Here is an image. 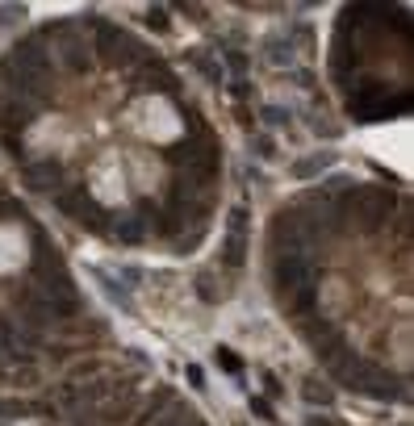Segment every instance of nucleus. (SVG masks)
Returning a JSON list of instances; mask_svg holds the SVG:
<instances>
[{"label":"nucleus","instance_id":"obj_18","mask_svg":"<svg viewBox=\"0 0 414 426\" xmlns=\"http://www.w3.org/2000/svg\"><path fill=\"white\" fill-rule=\"evenodd\" d=\"M188 63L210 80V84H226V71H222V63L210 55V50H188Z\"/></svg>","mask_w":414,"mask_h":426},{"label":"nucleus","instance_id":"obj_17","mask_svg":"<svg viewBox=\"0 0 414 426\" xmlns=\"http://www.w3.org/2000/svg\"><path fill=\"white\" fill-rule=\"evenodd\" d=\"M92 276H96L100 293H105V297H109V301H113L118 309H134V301H130V289H122V284H118V280H113V276H109L105 268H92Z\"/></svg>","mask_w":414,"mask_h":426},{"label":"nucleus","instance_id":"obj_19","mask_svg":"<svg viewBox=\"0 0 414 426\" xmlns=\"http://www.w3.org/2000/svg\"><path fill=\"white\" fill-rule=\"evenodd\" d=\"M113 234H118V243H122V247H134V243H142V238H146V226L134 218V213H122V218L113 222Z\"/></svg>","mask_w":414,"mask_h":426},{"label":"nucleus","instance_id":"obj_4","mask_svg":"<svg viewBox=\"0 0 414 426\" xmlns=\"http://www.w3.org/2000/svg\"><path fill=\"white\" fill-rule=\"evenodd\" d=\"M168 159H172L176 168H188V176H201V180H214V176L222 172V159H218L210 134H188V138L172 142V146H168Z\"/></svg>","mask_w":414,"mask_h":426},{"label":"nucleus","instance_id":"obj_42","mask_svg":"<svg viewBox=\"0 0 414 426\" xmlns=\"http://www.w3.org/2000/svg\"><path fill=\"white\" fill-rule=\"evenodd\" d=\"M305 426H331V422H323V418H309V422H305Z\"/></svg>","mask_w":414,"mask_h":426},{"label":"nucleus","instance_id":"obj_34","mask_svg":"<svg viewBox=\"0 0 414 426\" xmlns=\"http://www.w3.org/2000/svg\"><path fill=\"white\" fill-rule=\"evenodd\" d=\"M34 381H38L34 363H25V368H17V372H13V385H34Z\"/></svg>","mask_w":414,"mask_h":426},{"label":"nucleus","instance_id":"obj_23","mask_svg":"<svg viewBox=\"0 0 414 426\" xmlns=\"http://www.w3.org/2000/svg\"><path fill=\"white\" fill-rule=\"evenodd\" d=\"M301 397H305L309 405H331V401H335V389H331V385H318V381H305Z\"/></svg>","mask_w":414,"mask_h":426},{"label":"nucleus","instance_id":"obj_35","mask_svg":"<svg viewBox=\"0 0 414 426\" xmlns=\"http://www.w3.org/2000/svg\"><path fill=\"white\" fill-rule=\"evenodd\" d=\"M184 377H188V385H193V389H205V372H201V363H188V368H184Z\"/></svg>","mask_w":414,"mask_h":426},{"label":"nucleus","instance_id":"obj_24","mask_svg":"<svg viewBox=\"0 0 414 426\" xmlns=\"http://www.w3.org/2000/svg\"><path fill=\"white\" fill-rule=\"evenodd\" d=\"M260 122H264V126H289V122H293V109H285V104H264Z\"/></svg>","mask_w":414,"mask_h":426},{"label":"nucleus","instance_id":"obj_27","mask_svg":"<svg viewBox=\"0 0 414 426\" xmlns=\"http://www.w3.org/2000/svg\"><path fill=\"white\" fill-rule=\"evenodd\" d=\"M197 293H201L205 301H222V293L214 289V272H201V276H197Z\"/></svg>","mask_w":414,"mask_h":426},{"label":"nucleus","instance_id":"obj_1","mask_svg":"<svg viewBox=\"0 0 414 426\" xmlns=\"http://www.w3.org/2000/svg\"><path fill=\"white\" fill-rule=\"evenodd\" d=\"M335 213H339L343 222H351L356 230L373 234V230H381V226L389 222L393 192H389V188H377V184H351V188L343 192V201L335 205ZM343 222H339V226H343Z\"/></svg>","mask_w":414,"mask_h":426},{"label":"nucleus","instance_id":"obj_41","mask_svg":"<svg viewBox=\"0 0 414 426\" xmlns=\"http://www.w3.org/2000/svg\"><path fill=\"white\" fill-rule=\"evenodd\" d=\"M264 389H268V393H272V397H276V393H281V385H276V377H272V372H264Z\"/></svg>","mask_w":414,"mask_h":426},{"label":"nucleus","instance_id":"obj_30","mask_svg":"<svg viewBox=\"0 0 414 426\" xmlns=\"http://www.w3.org/2000/svg\"><path fill=\"white\" fill-rule=\"evenodd\" d=\"M146 25L164 34V30H168V9H160V5H155V9H146Z\"/></svg>","mask_w":414,"mask_h":426},{"label":"nucleus","instance_id":"obj_39","mask_svg":"<svg viewBox=\"0 0 414 426\" xmlns=\"http://www.w3.org/2000/svg\"><path fill=\"white\" fill-rule=\"evenodd\" d=\"M5 150L13 155V159H21L25 150H21V138H13V134H5Z\"/></svg>","mask_w":414,"mask_h":426},{"label":"nucleus","instance_id":"obj_6","mask_svg":"<svg viewBox=\"0 0 414 426\" xmlns=\"http://www.w3.org/2000/svg\"><path fill=\"white\" fill-rule=\"evenodd\" d=\"M272 284L281 297H293L305 284H318V268L309 255H276L272 259Z\"/></svg>","mask_w":414,"mask_h":426},{"label":"nucleus","instance_id":"obj_8","mask_svg":"<svg viewBox=\"0 0 414 426\" xmlns=\"http://www.w3.org/2000/svg\"><path fill=\"white\" fill-rule=\"evenodd\" d=\"M42 34L59 38V59H63V67H67V71L84 76V71L92 67V55H88V46H84V38L76 34V25H72V21H55V25H46Z\"/></svg>","mask_w":414,"mask_h":426},{"label":"nucleus","instance_id":"obj_9","mask_svg":"<svg viewBox=\"0 0 414 426\" xmlns=\"http://www.w3.org/2000/svg\"><path fill=\"white\" fill-rule=\"evenodd\" d=\"M301 335H305V343L314 347V355H318L323 363H331V359L343 351V335H339V326L331 322V317H323V313L301 317Z\"/></svg>","mask_w":414,"mask_h":426},{"label":"nucleus","instance_id":"obj_33","mask_svg":"<svg viewBox=\"0 0 414 426\" xmlns=\"http://www.w3.org/2000/svg\"><path fill=\"white\" fill-rule=\"evenodd\" d=\"M251 414L255 418H264V422H272L276 414H272V405H268V397H251Z\"/></svg>","mask_w":414,"mask_h":426},{"label":"nucleus","instance_id":"obj_32","mask_svg":"<svg viewBox=\"0 0 414 426\" xmlns=\"http://www.w3.org/2000/svg\"><path fill=\"white\" fill-rule=\"evenodd\" d=\"M218 363H222L226 372H243V359H239L235 351H226V347H218Z\"/></svg>","mask_w":414,"mask_h":426},{"label":"nucleus","instance_id":"obj_15","mask_svg":"<svg viewBox=\"0 0 414 426\" xmlns=\"http://www.w3.org/2000/svg\"><path fill=\"white\" fill-rule=\"evenodd\" d=\"M260 55H264L268 67H293L297 63V46H293V38H268Z\"/></svg>","mask_w":414,"mask_h":426},{"label":"nucleus","instance_id":"obj_28","mask_svg":"<svg viewBox=\"0 0 414 426\" xmlns=\"http://www.w3.org/2000/svg\"><path fill=\"white\" fill-rule=\"evenodd\" d=\"M118 276H122V289H138L142 284V268H134V263H122Z\"/></svg>","mask_w":414,"mask_h":426},{"label":"nucleus","instance_id":"obj_13","mask_svg":"<svg viewBox=\"0 0 414 426\" xmlns=\"http://www.w3.org/2000/svg\"><path fill=\"white\" fill-rule=\"evenodd\" d=\"M21 180L34 192H55L63 184V164H59V159H34V164L21 168Z\"/></svg>","mask_w":414,"mask_h":426},{"label":"nucleus","instance_id":"obj_12","mask_svg":"<svg viewBox=\"0 0 414 426\" xmlns=\"http://www.w3.org/2000/svg\"><path fill=\"white\" fill-rule=\"evenodd\" d=\"M34 117H38V104L0 92V134H13V138H17L25 126H34Z\"/></svg>","mask_w":414,"mask_h":426},{"label":"nucleus","instance_id":"obj_11","mask_svg":"<svg viewBox=\"0 0 414 426\" xmlns=\"http://www.w3.org/2000/svg\"><path fill=\"white\" fill-rule=\"evenodd\" d=\"M9 59L17 67H25L30 76H38V80H46L50 71H55V59H50V50H46V34H30L25 42H17L9 50Z\"/></svg>","mask_w":414,"mask_h":426},{"label":"nucleus","instance_id":"obj_5","mask_svg":"<svg viewBox=\"0 0 414 426\" xmlns=\"http://www.w3.org/2000/svg\"><path fill=\"white\" fill-rule=\"evenodd\" d=\"M343 385H347L351 393H364V397H373V401H402V397H406V389L397 385V377H389L385 368H373L369 359L360 363V368L351 372V377H347Z\"/></svg>","mask_w":414,"mask_h":426},{"label":"nucleus","instance_id":"obj_3","mask_svg":"<svg viewBox=\"0 0 414 426\" xmlns=\"http://www.w3.org/2000/svg\"><path fill=\"white\" fill-rule=\"evenodd\" d=\"M84 25H92V34H96V55L105 59L109 67H134V63H142L146 55H142V42L130 34V30H122V25H113V21H100V17H92V21H84Z\"/></svg>","mask_w":414,"mask_h":426},{"label":"nucleus","instance_id":"obj_7","mask_svg":"<svg viewBox=\"0 0 414 426\" xmlns=\"http://www.w3.org/2000/svg\"><path fill=\"white\" fill-rule=\"evenodd\" d=\"M55 205L67 213L72 222H80V226H88V230H105V226H109V213L88 197V188H84V184L59 188V192H55Z\"/></svg>","mask_w":414,"mask_h":426},{"label":"nucleus","instance_id":"obj_26","mask_svg":"<svg viewBox=\"0 0 414 426\" xmlns=\"http://www.w3.org/2000/svg\"><path fill=\"white\" fill-rule=\"evenodd\" d=\"M347 188H351V176H343V172H335V176H331V180H327L323 188H314V192H318V197L327 201L331 192H347Z\"/></svg>","mask_w":414,"mask_h":426},{"label":"nucleus","instance_id":"obj_40","mask_svg":"<svg viewBox=\"0 0 414 426\" xmlns=\"http://www.w3.org/2000/svg\"><path fill=\"white\" fill-rule=\"evenodd\" d=\"M230 92H235L239 100H247V96H251V84H247V80H235V84H230Z\"/></svg>","mask_w":414,"mask_h":426},{"label":"nucleus","instance_id":"obj_14","mask_svg":"<svg viewBox=\"0 0 414 426\" xmlns=\"http://www.w3.org/2000/svg\"><path fill=\"white\" fill-rule=\"evenodd\" d=\"M138 88L142 92H176V76L164 59H142L138 63Z\"/></svg>","mask_w":414,"mask_h":426},{"label":"nucleus","instance_id":"obj_43","mask_svg":"<svg viewBox=\"0 0 414 426\" xmlns=\"http://www.w3.org/2000/svg\"><path fill=\"white\" fill-rule=\"evenodd\" d=\"M0 359H5V351H0Z\"/></svg>","mask_w":414,"mask_h":426},{"label":"nucleus","instance_id":"obj_16","mask_svg":"<svg viewBox=\"0 0 414 426\" xmlns=\"http://www.w3.org/2000/svg\"><path fill=\"white\" fill-rule=\"evenodd\" d=\"M327 168H335V150H318V155H305L293 164V180H314L323 176Z\"/></svg>","mask_w":414,"mask_h":426},{"label":"nucleus","instance_id":"obj_38","mask_svg":"<svg viewBox=\"0 0 414 426\" xmlns=\"http://www.w3.org/2000/svg\"><path fill=\"white\" fill-rule=\"evenodd\" d=\"M309 126H314V134H327V138H335L339 130L331 126V122H323V117H314V122H309Z\"/></svg>","mask_w":414,"mask_h":426},{"label":"nucleus","instance_id":"obj_20","mask_svg":"<svg viewBox=\"0 0 414 426\" xmlns=\"http://www.w3.org/2000/svg\"><path fill=\"white\" fill-rule=\"evenodd\" d=\"M222 263L230 272H239L247 263V234H226V251H222Z\"/></svg>","mask_w":414,"mask_h":426},{"label":"nucleus","instance_id":"obj_36","mask_svg":"<svg viewBox=\"0 0 414 426\" xmlns=\"http://www.w3.org/2000/svg\"><path fill=\"white\" fill-rule=\"evenodd\" d=\"M293 84H297V88H314V71H309V67H297V71H293Z\"/></svg>","mask_w":414,"mask_h":426},{"label":"nucleus","instance_id":"obj_37","mask_svg":"<svg viewBox=\"0 0 414 426\" xmlns=\"http://www.w3.org/2000/svg\"><path fill=\"white\" fill-rule=\"evenodd\" d=\"M21 13H25L21 5H5V9H0V25H13V21H17Z\"/></svg>","mask_w":414,"mask_h":426},{"label":"nucleus","instance_id":"obj_44","mask_svg":"<svg viewBox=\"0 0 414 426\" xmlns=\"http://www.w3.org/2000/svg\"><path fill=\"white\" fill-rule=\"evenodd\" d=\"M197 426H201V422H197Z\"/></svg>","mask_w":414,"mask_h":426},{"label":"nucleus","instance_id":"obj_21","mask_svg":"<svg viewBox=\"0 0 414 426\" xmlns=\"http://www.w3.org/2000/svg\"><path fill=\"white\" fill-rule=\"evenodd\" d=\"M155 426H197V418H193V410H184L180 401H168V414L155 418Z\"/></svg>","mask_w":414,"mask_h":426},{"label":"nucleus","instance_id":"obj_31","mask_svg":"<svg viewBox=\"0 0 414 426\" xmlns=\"http://www.w3.org/2000/svg\"><path fill=\"white\" fill-rule=\"evenodd\" d=\"M251 150H255V155H260V159H272V155H276V142H272L268 134H260V138H255V142H251Z\"/></svg>","mask_w":414,"mask_h":426},{"label":"nucleus","instance_id":"obj_29","mask_svg":"<svg viewBox=\"0 0 414 426\" xmlns=\"http://www.w3.org/2000/svg\"><path fill=\"white\" fill-rule=\"evenodd\" d=\"M201 238H205V222H201V226H197L193 234H184V238H176V251H180V255H188V251H197V243H201Z\"/></svg>","mask_w":414,"mask_h":426},{"label":"nucleus","instance_id":"obj_10","mask_svg":"<svg viewBox=\"0 0 414 426\" xmlns=\"http://www.w3.org/2000/svg\"><path fill=\"white\" fill-rule=\"evenodd\" d=\"M268 243L276 247V255H305V251H309V238H305V230H301L297 209H285V213H276V218H272Z\"/></svg>","mask_w":414,"mask_h":426},{"label":"nucleus","instance_id":"obj_22","mask_svg":"<svg viewBox=\"0 0 414 426\" xmlns=\"http://www.w3.org/2000/svg\"><path fill=\"white\" fill-rule=\"evenodd\" d=\"M314 305H318V284H305V289L293 293V313L309 317V313H314Z\"/></svg>","mask_w":414,"mask_h":426},{"label":"nucleus","instance_id":"obj_25","mask_svg":"<svg viewBox=\"0 0 414 426\" xmlns=\"http://www.w3.org/2000/svg\"><path fill=\"white\" fill-rule=\"evenodd\" d=\"M222 55H226V67L235 71V80H243V71H247V55H243L239 46H222ZM226 67H222V71H226Z\"/></svg>","mask_w":414,"mask_h":426},{"label":"nucleus","instance_id":"obj_2","mask_svg":"<svg viewBox=\"0 0 414 426\" xmlns=\"http://www.w3.org/2000/svg\"><path fill=\"white\" fill-rule=\"evenodd\" d=\"M34 289H38V293H46L50 301H59V305L76 317V309H80L76 284H72V276H67V268H63V259L46 251V243H38V259H34Z\"/></svg>","mask_w":414,"mask_h":426}]
</instances>
